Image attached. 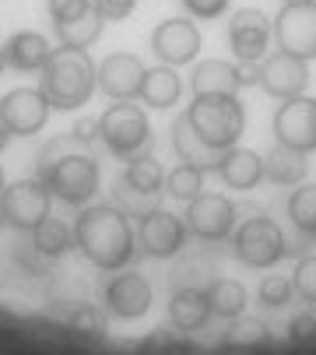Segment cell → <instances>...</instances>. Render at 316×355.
Instances as JSON below:
<instances>
[{"label":"cell","mask_w":316,"mask_h":355,"mask_svg":"<svg viewBox=\"0 0 316 355\" xmlns=\"http://www.w3.org/2000/svg\"><path fill=\"white\" fill-rule=\"evenodd\" d=\"M39 74H42V81H39L42 95L60 113L81 110L98 88V67L91 64L88 49H71V46L53 49Z\"/></svg>","instance_id":"obj_2"},{"label":"cell","mask_w":316,"mask_h":355,"mask_svg":"<svg viewBox=\"0 0 316 355\" xmlns=\"http://www.w3.org/2000/svg\"><path fill=\"white\" fill-rule=\"evenodd\" d=\"M306 85H309V60L292 57V53H285V49L267 53L260 60V88L271 98H281L285 103V98L302 95Z\"/></svg>","instance_id":"obj_15"},{"label":"cell","mask_w":316,"mask_h":355,"mask_svg":"<svg viewBox=\"0 0 316 355\" xmlns=\"http://www.w3.org/2000/svg\"><path fill=\"white\" fill-rule=\"evenodd\" d=\"M49 200H53V193L42 176L8 183L0 190V218L18 232H32L42 218H49Z\"/></svg>","instance_id":"obj_7"},{"label":"cell","mask_w":316,"mask_h":355,"mask_svg":"<svg viewBox=\"0 0 316 355\" xmlns=\"http://www.w3.org/2000/svg\"><path fill=\"white\" fill-rule=\"evenodd\" d=\"M288 338H292L295 345H313V341H316V310L299 313V317L288 324Z\"/></svg>","instance_id":"obj_39"},{"label":"cell","mask_w":316,"mask_h":355,"mask_svg":"<svg viewBox=\"0 0 316 355\" xmlns=\"http://www.w3.org/2000/svg\"><path fill=\"white\" fill-rule=\"evenodd\" d=\"M256 295H260V302H263L267 310H281V306H288V302H292V295H295V285H292V278L267 275V278L260 282Z\"/></svg>","instance_id":"obj_32"},{"label":"cell","mask_w":316,"mask_h":355,"mask_svg":"<svg viewBox=\"0 0 316 355\" xmlns=\"http://www.w3.org/2000/svg\"><path fill=\"white\" fill-rule=\"evenodd\" d=\"M236 215H239V211H236V205H232L225 193H200V197L190 200L183 222H186V229H190L193 236H200V239H207V243H218V239L232 236Z\"/></svg>","instance_id":"obj_12"},{"label":"cell","mask_w":316,"mask_h":355,"mask_svg":"<svg viewBox=\"0 0 316 355\" xmlns=\"http://www.w3.org/2000/svg\"><path fill=\"white\" fill-rule=\"evenodd\" d=\"M169 320L176 331H200L211 320L207 295L200 288H176L169 299Z\"/></svg>","instance_id":"obj_24"},{"label":"cell","mask_w":316,"mask_h":355,"mask_svg":"<svg viewBox=\"0 0 316 355\" xmlns=\"http://www.w3.org/2000/svg\"><path fill=\"white\" fill-rule=\"evenodd\" d=\"M32 250L35 253H42L46 261H57V257H64V253L74 246V229L67 225V222H60V218H42L32 232Z\"/></svg>","instance_id":"obj_25"},{"label":"cell","mask_w":316,"mask_h":355,"mask_svg":"<svg viewBox=\"0 0 316 355\" xmlns=\"http://www.w3.org/2000/svg\"><path fill=\"white\" fill-rule=\"evenodd\" d=\"M288 218L302 236L316 239V183H299L288 197Z\"/></svg>","instance_id":"obj_29"},{"label":"cell","mask_w":316,"mask_h":355,"mask_svg":"<svg viewBox=\"0 0 316 355\" xmlns=\"http://www.w3.org/2000/svg\"><path fill=\"white\" fill-rule=\"evenodd\" d=\"M215 173L232 190H253L263 180V155H260V151H253V148H239L236 144V148H229L225 155H222V162H218Z\"/></svg>","instance_id":"obj_20"},{"label":"cell","mask_w":316,"mask_h":355,"mask_svg":"<svg viewBox=\"0 0 316 355\" xmlns=\"http://www.w3.org/2000/svg\"><path fill=\"white\" fill-rule=\"evenodd\" d=\"M8 183H4V166H0V190H4Z\"/></svg>","instance_id":"obj_43"},{"label":"cell","mask_w":316,"mask_h":355,"mask_svg":"<svg viewBox=\"0 0 316 355\" xmlns=\"http://www.w3.org/2000/svg\"><path fill=\"white\" fill-rule=\"evenodd\" d=\"M8 141H11V134H8V127H4V123H0V151L8 148Z\"/></svg>","instance_id":"obj_41"},{"label":"cell","mask_w":316,"mask_h":355,"mask_svg":"<svg viewBox=\"0 0 316 355\" xmlns=\"http://www.w3.org/2000/svg\"><path fill=\"white\" fill-rule=\"evenodd\" d=\"M232 250L246 268H274L278 261L288 257V239H285L278 222L256 215V218H246L236 229Z\"/></svg>","instance_id":"obj_6"},{"label":"cell","mask_w":316,"mask_h":355,"mask_svg":"<svg viewBox=\"0 0 316 355\" xmlns=\"http://www.w3.org/2000/svg\"><path fill=\"white\" fill-rule=\"evenodd\" d=\"M102 18L95 15V8L91 11H85V15H78V18H71V21H53V32H57V42L60 46H71V49H88L98 35H102Z\"/></svg>","instance_id":"obj_27"},{"label":"cell","mask_w":316,"mask_h":355,"mask_svg":"<svg viewBox=\"0 0 316 355\" xmlns=\"http://www.w3.org/2000/svg\"><path fill=\"white\" fill-rule=\"evenodd\" d=\"M183 95V78L176 74V67L169 64H158V67H148L144 71V81H141V103L148 110H173Z\"/></svg>","instance_id":"obj_21"},{"label":"cell","mask_w":316,"mask_h":355,"mask_svg":"<svg viewBox=\"0 0 316 355\" xmlns=\"http://www.w3.org/2000/svg\"><path fill=\"white\" fill-rule=\"evenodd\" d=\"M98 141L113 151L116 159H134L141 151L151 148V123L148 113L134 103V98H123V103H113L98 116Z\"/></svg>","instance_id":"obj_5"},{"label":"cell","mask_w":316,"mask_h":355,"mask_svg":"<svg viewBox=\"0 0 316 355\" xmlns=\"http://www.w3.org/2000/svg\"><path fill=\"white\" fill-rule=\"evenodd\" d=\"M186 232H190L186 222L176 218L166 208H155V211H148L137 222V243H141V250L148 253V257H158V261L176 257V253L186 246Z\"/></svg>","instance_id":"obj_14"},{"label":"cell","mask_w":316,"mask_h":355,"mask_svg":"<svg viewBox=\"0 0 316 355\" xmlns=\"http://www.w3.org/2000/svg\"><path fill=\"white\" fill-rule=\"evenodd\" d=\"M225 341L229 345H260V341H267V324L256 317H236Z\"/></svg>","instance_id":"obj_33"},{"label":"cell","mask_w":316,"mask_h":355,"mask_svg":"<svg viewBox=\"0 0 316 355\" xmlns=\"http://www.w3.org/2000/svg\"><path fill=\"white\" fill-rule=\"evenodd\" d=\"M113 200H116V208L127 215V218H144L148 211L158 208V193H144V190H134L130 183H123V176L116 180L113 187Z\"/></svg>","instance_id":"obj_31"},{"label":"cell","mask_w":316,"mask_h":355,"mask_svg":"<svg viewBox=\"0 0 316 355\" xmlns=\"http://www.w3.org/2000/svg\"><path fill=\"white\" fill-rule=\"evenodd\" d=\"M46 11L53 21H71V18L91 11V0H46Z\"/></svg>","instance_id":"obj_38"},{"label":"cell","mask_w":316,"mask_h":355,"mask_svg":"<svg viewBox=\"0 0 316 355\" xmlns=\"http://www.w3.org/2000/svg\"><path fill=\"white\" fill-rule=\"evenodd\" d=\"M74 331H85V334H102L105 331V317L102 310H95L91 302H81V306H74V313L67 317Z\"/></svg>","instance_id":"obj_35"},{"label":"cell","mask_w":316,"mask_h":355,"mask_svg":"<svg viewBox=\"0 0 316 355\" xmlns=\"http://www.w3.org/2000/svg\"><path fill=\"white\" fill-rule=\"evenodd\" d=\"M309 173V155L295 151L288 144H274L263 155V180H271L274 187H299Z\"/></svg>","instance_id":"obj_23"},{"label":"cell","mask_w":316,"mask_h":355,"mask_svg":"<svg viewBox=\"0 0 316 355\" xmlns=\"http://www.w3.org/2000/svg\"><path fill=\"white\" fill-rule=\"evenodd\" d=\"M271 35H274V21L260 8H239L229 21V46L239 64H260L267 57Z\"/></svg>","instance_id":"obj_8"},{"label":"cell","mask_w":316,"mask_h":355,"mask_svg":"<svg viewBox=\"0 0 316 355\" xmlns=\"http://www.w3.org/2000/svg\"><path fill=\"white\" fill-rule=\"evenodd\" d=\"M193 95H239V64L229 60H200L190 74Z\"/></svg>","instance_id":"obj_22"},{"label":"cell","mask_w":316,"mask_h":355,"mask_svg":"<svg viewBox=\"0 0 316 355\" xmlns=\"http://www.w3.org/2000/svg\"><path fill=\"white\" fill-rule=\"evenodd\" d=\"M71 137H74L81 148H91V144L98 141V120H91V116H81V120L71 127Z\"/></svg>","instance_id":"obj_40"},{"label":"cell","mask_w":316,"mask_h":355,"mask_svg":"<svg viewBox=\"0 0 316 355\" xmlns=\"http://www.w3.org/2000/svg\"><path fill=\"white\" fill-rule=\"evenodd\" d=\"M173 151L179 155V162H186V166H197V169H204V173H211V169H218V162H222V155L225 151H218V148H211L193 127H190V120H186V113L173 123Z\"/></svg>","instance_id":"obj_19"},{"label":"cell","mask_w":316,"mask_h":355,"mask_svg":"<svg viewBox=\"0 0 316 355\" xmlns=\"http://www.w3.org/2000/svg\"><path fill=\"white\" fill-rule=\"evenodd\" d=\"M151 282L141 271H123L105 285V310L116 320H141L151 310Z\"/></svg>","instance_id":"obj_16"},{"label":"cell","mask_w":316,"mask_h":355,"mask_svg":"<svg viewBox=\"0 0 316 355\" xmlns=\"http://www.w3.org/2000/svg\"><path fill=\"white\" fill-rule=\"evenodd\" d=\"M49 98L42 88H11L8 95H0V123L8 127L11 137H32L46 127L49 120Z\"/></svg>","instance_id":"obj_9"},{"label":"cell","mask_w":316,"mask_h":355,"mask_svg":"<svg viewBox=\"0 0 316 355\" xmlns=\"http://www.w3.org/2000/svg\"><path fill=\"white\" fill-rule=\"evenodd\" d=\"M71 141V134H67ZM67 141H53L42 159H39V176L46 180L49 193L64 200V205L71 208H88L95 193H98V162L91 155H85V151H64Z\"/></svg>","instance_id":"obj_3"},{"label":"cell","mask_w":316,"mask_h":355,"mask_svg":"<svg viewBox=\"0 0 316 355\" xmlns=\"http://www.w3.org/2000/svg\"><path fill=\"white\" fill-rule=\"evenodd\" d=\"M0 225H4V218H0Z\"/></svg>","instance_id":"obj_45"},{"label":"cell","mask_w":316,"mask_h":355,"mask_svg":"<svg viewBox=\"0 0 316 355\" xmlns=\"http://www.w3.org/2000/svg\"><path fill=\"white\" fill-rule=\"evenodd\" d=\"M123 183H130L134 190H144V193H158L166 187V169L155 155L141 151V155L127 159V169H123Z\"/></svg>","instance_id":"obj_28"},{"label":"cell","mask_w":316,"mask_h":355,"mask_svg":"<svg viewBox=\"0 0 316 355\" xmlns=\"http://www.w3.org/2000/svg\"><path fill=\"white\" fill-rule=\"evenodd\" d=\"M190 127L218 151H229L246 134V110L239 95H193L186 110Z\"/></svg>","instance_id":"obj_4"},{"label":"cell","mask_w":316,"mask_h":355,"mask_svg":"<svg viewBox=\"0 0 316 355\" xmlns=\"http://www.w3.org/2000/svg\"><path fill=\"white\" fill-rule=\"evenodd\" d=\"M166 193L176 197V200H186V205H190L193 197L204 193V169L179 162L173 173H166Z\"/></svg>","instance_id":"obj_30"},{"label":"cell","mask_w":316,"mask_h":355,"mask_svg":"<svg viewBox=\"0 0 316 355\" xmlns=\"http://www.w3.org/2000/svg\"><path fill=\"white\" fill-rule=\"evenodd\" d=\"M292 285H295V292H299L306 302H316V253H309V257H302V261L295 264Z\"/></svg>","instance_id":"obj_34"},{"label":"cell","mask_w":316,"mask_h":355,"mask_svg":"<svg viewBox=\"0 0 316 355\" xmlns=\"http://www.w3.org/2000/svg\"><path fill=\"white\" fill-rule=\"evenodd\" d=\"M278 49L302 60H316V0L309 4H285L274 18Z\"/></svg>","instance_id":"obj_10"},{"label":"cell","mask_w":316,"mask_h":355,"mask_svg":"<svg viewBox=\"0 0 316 355\" xmlns=\"http://www.w3.org/2000/svg\"><path fill=\"white\" fill-rule=\"evenodd\" d=\"M200 28L190 21V18H166L158 21L155 32H151V49L155 57L169 64V67H183V64H193L197 53H200Z\"/></svg>","instance_id":"obj_13"},{"label":"cell","mask_w":316,"mask_h":355,"mask_svg":"<svg viewBox=\"0 0 316 355\" xmlns=\"http://www.w3.org/2000/svg\"><path fill=\"white\" fill-rule=\"evenodd\" d=\"M144 64L137 53H109L98 64V92H105L113 103L123 98H137L141 95V81H144Z\"/></svg>","instance_id":"obj_17"},{"label":"cell","mask_w":316,"mask_h":355,"mask_svg":"<svg viewBox=\"0 0 316 355\" xmlns=\"http://www.w3.org/2000/svg\"><path fill=\"white\" fill-rule=\"evenodd\" d=\"M232 0H183V8L190 18H200V21H215L229 11Z\"/></svg>","instance_id":"obj_36"},{"label":"cell","mask_w":316,"mask_h":355,"mask_svg":"<svg viewBox=\"0 0 316 355\" xmlns=\"http://www.w3.org/2000/svg\"><path fill=\"white\" fill-rule=\"evenodd\" d=\"M49 53H53L49 39H46L42 32H32V28H21V32H15V35L4 42L8 67H15V71H21V74L42 71L46 60H49Z\"/></svg>","instance_id":"obj_18"},{"label":"cell","mask_w":316,"mask_h":355,"mask_svg":"<svg viewBox=\"0 0 316 355\" xmlns=\"http://www.w3.org/2000/svg\"><path fill=\"white\" fill-rule=\"evenodd\" d=\"M274 137L278 144H288L295 151H316V98L295 95L285 98L274 113Z\"/></svg>","instance_id":"obj_11"},{"label":"cell","mask_w":316,"mask_h":355,"mask_svg":"<svg viewBox=\"0 0 316 355\" xmlns=\"http://www.w3.org/2000/svg\"><path fill=\"white\" fill-rule=\"evenodd\" d=\"M207 306H211V317H222V320H236L243 317L246 310V288L243 282H232V278H215L207 288Z\"/></svg>","instance_id":"obj_26"},{"label":"cell","mask_w":316,"mask_h":355,"mask_svg":"<svg viewBox=\"0 0 316 355\" xmlns=\"http://www.w3.org/2000/svg\"><path fill=\"white\" fill-rule=\"evenodd\" d=\"M74 246L98 271H120L134 261L137 236L116 205H88L74 222Z\"/></svg>","instance_id":"obj_1"},{"label":"cell","mask_w":316,"mask_h":355,"mask_svg":"<svg viewBox=\"0 0 316 355\" xmlns=\"http://www.w3.org/2000/svg\"><path fill=\"white\" fill-rule=\"evenodd\" d=\"M91 8L102 21H123V18L134 15L137 0H91Z\"/></svg>","instance_id":"obj_37"},{"label":"cell","mask_w":316,"mask_h":355,"mask_svg":"<svg viewBox=\"0 0 316 355\" xmlns=\"http://www.w3.org/2000/svg\"><path fill=\"white\" fill-rule=\"evenodd\" d=\"M4 67H8V57H4V46H0V74H4Z\"/></svg>","instance_id":"obj_42"},{"label":"cell","mask_w":316,"mask_h":355,"mask_svg":"<svg viewBox=\"0 0 316 355\" xmlns=\"http://www.w3.org/2000/svg\"><path fill=\"white\" fill-rule=\"evenodd\" d=\"M285 4H309V0H285Z\"/></svg>","instance_id":"obj_44"}]
</instances>
